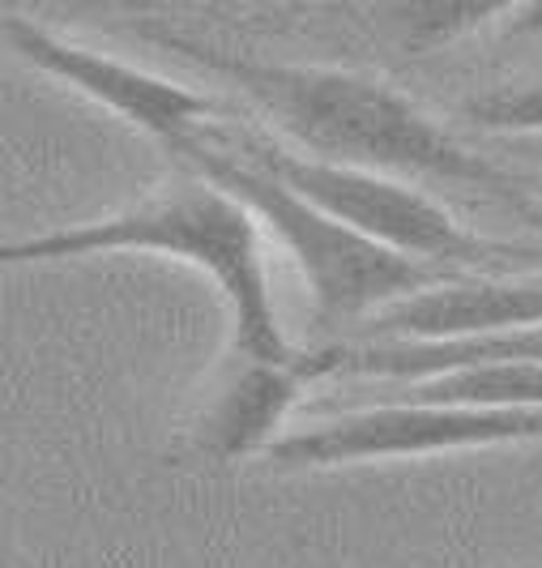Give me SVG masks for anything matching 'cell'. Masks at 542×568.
I'll return each mask as SVG.
<instances>
[{"label":"cell","instance_id":"11","mask_svg":"<svg viewBox=\"0 0 542 568\" xmlns=\"http://www.w3.org/2000/svg\"><path fill=\"white\" fill-rule=\"evenodd\" d=\"M534 150H542V142H534Z\"/></svg>","mask_w":542,"mask_h":568},{"label":"cell","instance_id":"9","mask_svg":"<svg viewBox=\"0 0 542 568\" xmlns=\"http://www.w3.org/2000/svg\"><path fill=\"white\" fill-rule=\"evenodd\" d=\"M513 13L517 9L509 4H393V9H385L398 39L415 52L444 48L461 34H479L491 22H509Z\"/></svg>","mask_w":542,"mask_h":568},{"label":"cell","instance_id":"4","mask_svg":"<svg viewBox=\"0 0 542 568\" xmlns=\"http://www.w3.org/2000/svg\"><path fill=\"white\" fill-rule=\"evenodd\" d=\"M201 142H214L239 159H248V163H257L260 171L278 175L283 184L316 201L325 214H334L350 231L368 235L393 253L415 256L423 265H436L444 274H500L509 265H542V244L521 248V244L483 240L457 214H449L440 201L428 197L419 184L299 154L257 124H244V120L227 115Z\"/></svg>","mask_w":542,"mask_h":568},{"label":"cell","instance_id":"10","mask_svg":"<svg viewBox=\"0 0 542 568\" xmlns=\"http://www.w3.org/2000/svg\"><path fill=\"white\" fill-rule=\"evenodd\" d=\"M466 120L483 129L525 133L542 142V85H513V90H491L466 103Z\"/></svg>","mask_w":542,"mask_h":568},{"label":"cell","instance_id":"5","mask_svg":"<svg viewBox=\"0 0 542 568\" xmlns=\"http://www.w3.org/2000/svg\"><path fill=\"white\" fill-rule=\"evenodd\" d=\"M542 440V406H470V402H364L346 415L295 427L269 449L278 470H325L359 462L457 454L487 445Z\"/></svg>","mask_w":542,"mask_h":568},{"label":"cell","instance_id":"8","mask_svg":"<svg viewBox=\"0 0 542 568\" xmlns=\"http://www.w3.org/2000/svg\"><path fill=\"white\" fill-rule=\"evenodd\" d=\"M304 381H313L308 355L299 364H265L227 351L193 427V449L218 462L269 454L286 436L283 424L299 406Z\"/></svg>","mask_w":542,"mask_h":568},{"label":"cell","instance_id":"3","mask_svg":"<svg viewBox=\"0 0 542 568\" xmlns=\"http://www.w3.org/2000/svg\"><path fill=\"white\" fill-rule=\"evenodd\" d=\"M175 163L218 180L257 214L260 231L274 244H283V253L304 274L320 329H346V325L359 329L389 304L444 278V270L350 231L334 214H325L316 201L283 184L278 175L260 171L257 163L231 154L223 145L193 142Z\"/></svg>","mask_w":542,"mask_h":568},{"label":"cell","instance_id":"1","mask_svg":"<svg viewBox=\"0 0 542 568\" xmlns=\"http://www.w3.org/2000/svg\"><path fill=\"white\" fill-rule=\"evenodd\" d=\"M150 43L201 69L227 78L269 124V133L299 154H313L342 168L380 171L393 180H436L466 193L500 201L513 219L542 235V201L517 180L513 171L491 163L449 133L436 115L393 85L346 73V69H316V64H274L201 43L172 27H142Z\"/></svg>","mask_w":542,"mask_h":568},{"label":"cell","instance_id":"6","mask_svg":"<svg viewBox=\"0 0 542 568\" xmlns=\"http://www.w3.org/2000/svg\"><path fill=\"white\" fill-rule=\"evenodd\" d=\"M0 30H4V43L22 60H30L34 69H43L69 90H78L90 103H99L115 120L133 124L137 133L154 138L172 159L201 142L218 120H227V108L214 94H201L175 78L150 73L142 64H129L112 52L78 43L60 30L34 22L30 13L4 9Z\"/></svg>","mask_w":542,"mask_h":568},{"label":"cell","instance_id":"2","mask_svg":"<svg viewBox=\"0 0 542 568\" xmlns=\"http://www.w3.org/2000/svg\"><path fill=\"white\" fill-rule=\"evenodd\" d=\"M99 253H150L193 265L227 304L231 351L265 364H299L304 355L286 342L283 316L265 274V231L257 214L218 180L180 168L145 197L103 219L9 240L0 256L9 265L78 261Z\"/></svg>","mask_w":542,"mask_h":568},{"label":"cell","instance_id":"7","mask_svg":"<svg viewBox=\"0 0 542 568\" xmlns=\"http://www.w3.org/2000/svg\"><path fill=\"white\" fill-rule=\"evenodd\" d=\"M542 325V283L509 274H444L355 329V346H444Z\"/></svg>","mask_w":542,"mask_h":568}]
</instances>
